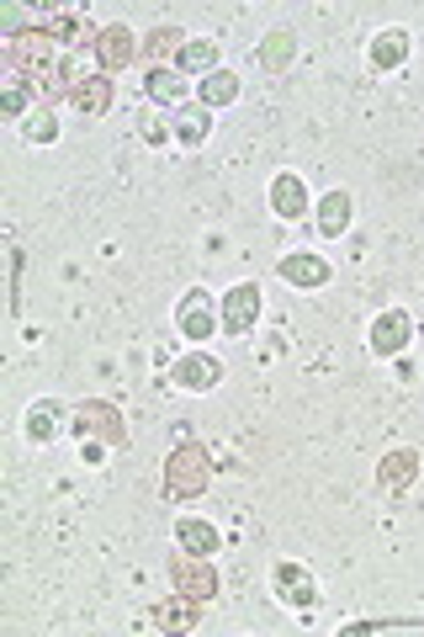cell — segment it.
Listing matches in <instances>:
<instances>
[{
    "label": "cell",
    "mask_w": 424,
    "mask_h": 637,
    "mask_svg": "<svg viewBox=\"0 0 424 637\" xmlns=\"http://www.w3.org/2000/svg\"><path fill=\"white\" fill-rule=\"evenodd\" d=\"M218 59H223V53H218V43H212V38H196V43H186V49H181L175 70H181V74H202V80H208V74H218Z\"/></svg>",
    "instance_id": "obj_25"
},
{
    "label": "cell",
    "mask_w": 424,
    "mask_h": 637,
    "mask_svg": "<svg viewBox=\"0 0 424 637\" xmlns=\"http://www.w3.org/2000/svg\"><path fill=\"white\" fill-rule=\"evenodd\" d=\"M170 133H175L181 149H202L212 133V112L202 101H196V107H175V112H170Z\"/></svg>",
    "instance_id": "obj_16"
},
{
    "label": "cell",
    "mask_w": 424,
    "mask_h": 637,
    "mask_svg": "<svg viewBox=\"0 0 424 637\" xmlns=\"http://www.w3.org/2000/svg\"><path fill=\"white\" fill-rule=\"evenodd\" d=\"M43 32L53 43H91L95 49V32H101V27H91L80 11H43Z\"/></svg>",
    "instance_id": "obj_17"
},
{
    "label": "cell",
    "mask_w": 424,
    "mask_h": 637,
    "mask_svg": "<svg viewBox=\"0 0 424 637\" xmlns=\"http://www.w3.org/2000/svg\"><path fill=\"white\" fill-rule=\"evenodd\" d=\"M91 59L101 64V74H122L133 59H139V38L128 32L122 22H107L101 32H95V49H91Z\"/></svg>",
    "instance_id": "obj_5"
},
{
    "label": "cell",
    "mask_w": 424,
    "mask_h": 637,
    "mask_svg": "<svg viewBox=\"0 0 424 637\" xmlns=\"http://www.w3.org/2000/svg\"><path fill=\"white\" fill-rule=\"evenodd\" d=\"M74 436L80 442H101L107 452H122L128 446V419H122L118 404L85 398V404H74Z\"/></svg>",
    "instance_id": "obj_3"
},
{
    "label": "cell",
    "mask_w": 424,
    "mask_h": 637,
    "mask_svg": "<svg viewBox=\"0 0 424 637\" xmlns=\"http://www.w3.org/2000/svg\"><path fill=\"white\" fill-rule=\"evenodd\" d=\"M345 229H351V192H324V202H319V234L340 240Z\"/></svg>",
    "instance_id": "obj_24"
},
{
    "label": "cell",
    "mask_w": 424,
    "mask_h": 637,
    "mask_svg": "<svg viewBox=\"0 0 424 637\" xmlns=\"http://www.w3.org/2000/svg\"><path fill=\"white\" fill-rule=\"evenodd\" d=\"M366 59H372L377 74L403 70V64H408V32H403V27H382L377 38H372V49H366Z\"/></svg>",
    "instance_id": "obj_15"
},
{
    "label": "cell",
    "mask_w": 424,
    "mask_h": 637,
    "mask_svg": "<svg viewBox=\"0 0 424 637\" xmlns=\"http://www.w3.org/2000/svg\"><path fill=\"white\" fill-rule=\"evenodd\" d=\"M70 101L80 107V118H107L118 107V85H112V74H91L70 91Z\"/></svg>",
    "instance_id": "obj_13"
},
{
    "label": "cell",
    "mask_w": 424,
    "mask_h": 637,
    "mask_svg": "<svg viewBox=\"0 0 424 637\" xmlns=\"http://www.w3.org/2000/svg\"><path fill=\"white\" fill-rule=\"evenodd\" d=\"M271 585H276V600H282V606H292V611H307V606L319 600L313 574H307L303 564H292V558H282V564L271 568Z\"/></svg>",
    "instance_id": "obj_7"
},
{
    "label": "cell",
    "mask_w": 424,
    "mask_h": 637,
    "mask_svg": "<svg viewBox=\"0 0 424 637\" xmlns=\"http://www.w3.org/2000/svg\"><path fill=\"white\" fill-rule=\"evenodd\" d=\"M212 489V457L202 442L175 446L165 457V499H196Z\"/></svg>",
    "instance_id": "obj_2"
},
{
    "label": "cell",
    "mask_w": 424,
    "mask_h": 637,
    "mask_svg": "<svg viewBox=\"0 0 424 637\" xmlns=\"http://www.w3.org/2000/svg\"><path fill=\"white\" fill-rule=\"evenodd\" d=\"M6 64H11V74H22V80H32L38 91H48V80H53V70H59V43L48 38L43 27L17 32L11 49H6Z\"/></svg>",
    "instance_id": "obj_1"
},
{
    "label": "cell",
    "mask_w": 424,
    "mask_h": 637,
    "mask_svg": "<svg viewBox=\"0 0 424 637\" xmlns=\"http://www.w3.org/2000/svg\"><path fill=\"white\" fill-rule=\"evenodd\" d=\"M170 579H175V595H186V600H202L208 606L212 595H218V568H212V558H181V564L170 568Z\"/></svg>",
    "instance_id": "obj_9"
},
{
    "label": "cell",
    "mask_w": 424,
    "mask_h": 637,
    "mask_svg": "<svg viewBox=\"0 0 424 637\" xmlns=\"http://www.w3.org/2000/svg\"><path fill=\"white\" fill-rule=\"evenodd\" d=\"M143 91H149L154 107L175 112V107H186V74H181V70H149V74H143Z\"/></svg>",
    "instance_id": "obj_18"
},
{
    "label": "cell",
    "mask_w": 424,
    "mask_h": 637,
    "mask_svg": "<svg viewBox=\"0 0 424 637\" xmlns=\"http://www.w3.org/2000/svg\"><path fill=\"white\" fill-rule=\"evenodd\" d=\"M366 341H372V351H377V356H398L403 345L414 341V314H403V309H387V314H377V318H372V335H366Z\"/></svg>",
    "instance_id": "obj_11"
},
{
    "label": "cell",
    "mask_w": 424,
    "mask_h": 637,
    "mask_svg": "<svg viewBox=\"0 0 424 637\" xmlns=\"http://www.w3.org/2000/svg\"><path fill=\"white\" fill-rule=\"evenodd\" d=\"M59 419H64V404H59V398H38V404L27 410V442L48 446L59 436Z\"/></svg>",
    "instance_id": "obj_22"
},
{
    "label": "cell",
    "mask_w": 424,
    "mask_h": 637,
    "mask_svg": "<svg viewBox=\"0 0 424 637\" xmlns=\"http://www.w3.org/2000/svg\"><path fill=\"white\" fill-rule=\"evenodd\" d=\"M276 276H282L286 287H303V293H313V287H324V282H330L334 271H330V261H324V255H286L282 266H276Z\"/></svg>",
    "instance_id": "obj_12"
},
{
    "label": "cell",
    "mask_w": 424,
    "mask_h": 637,
    "mask_svg": "<svg viewBox=\"0 0 424 637\" xmlns=\"http://www.w3.org/2000/svg\"><path fill=\"white\" fill-rule=\"evenodd\" d=\"M27 144H53L59 139V118H53V107H32V118L22 123Z\"/></svg>",
    "instance_id": "obj_28"
},
{
    "label": "cell",
    "mask_w": 424,
    "mask_h": 637,
    "mask_svg": "<svg viewBox=\"0 0 424 637\" xmlns=\"http://www.w3.org/2000/svg\"><path fill=\"white\" fill-rule=\"evenodd\" d=\"M175 330L186 341H212V330H223V309H212L208 287H191L181 303H175Z\"/></svg>",
    "instance_id": "obj_4"
},
{
    "label": "cell",
    "mask_w": 424,
    "mask_h": 637,
    "mask_svg": "<svg viewBox=\"0 0 424 637\" xmlns=\"http://www.w3.org/2000/svg\"><path fill=\"white\" fill-rule=\"evenodd\" d=\"M414 478H420V452H414V446H393L377 463V489L393 494V499L414 489Z\"/></svg>",
    "instance_id": "obj_10"
},
{
    "label": "cell",
    "mask_w": 424,
    "mask_h": 637,
    "mask_svg": "<svg viewBox=\"0 0 424 637\" xmlns=\"http://www.w3.org/2000/svg\"><path fill=\"white\" fill-rule=\"evenodd\" d=\"M271 213L286 223H297L307 213V186L297 171H282L276 181H271Z\"/></svg>",
    "instance_id": "obj_14"
},
{
    "label": "cell",
    "mask_w": 424,
    "mask_h": 637,
    "mask_svg": "<svg viewBox=\"0 0 424 637\" xmlns=\"http://www.w3.org/2000/svg\"><path fill=\"white\" fill-rule=\"evenodd\" d=\"M218 309H223V335H250L255 318H260V287L255 282H239V287L223 293Z\"/></svg>",
    "instance_id": "obj_8"
},
{
    "label": "cell",
    "mask_w": 424,
    "mask_h": 637,
    "mask_svg": "<svg viewBox=\"0 0 424 637\" xmlns=\"http://www.w3.org/2000/svg\"><path fill=\"white\" fill-rule=\"evenodd\" d=\"M170 383H175V388H186V393H212L218 383H223V362L208 356V351L175 356V362H170Z\"/></svg>",
    "instance_id": "obj_6"
},
{
    "label": "cell",
    "mask_w": 424,
    "mask_h": 637,
    "mask_svg": "<svg viewBox=\"0 0 424 637\" xmlns=\"http://www.w3.org/2000/svg\"><path fill=\"white\" fill-rule=\"evenodd\" d=\"M196 101L208 107V112H218V107H234L239 101V74L234 70H218L202 80V91H196Z\"/></svg>",
    "instance_id": "obj_26"
},
{
    "label": "cell",
    "mask_w": 424,
    "mask_h": 637,
    "mask_svg": "<svg viewBox=\"0 0 424 637\" xmlns=\"http://www.w3.org/2000/svg\"><path fill=\"white\" fill-rule=\"evenodd\" d=\"M154 627H160V633H196V627H202V600L175 595L165 606H154Z\"/></svg>",
    "instance_id": "obj_19"
},
{
    "label": "cell",
    "mask_w": 424,
    "mask_h": 637,
    "mask_svg": "<svg viewBox=\"0 0 424 637\" xmlns=\"http://www.w3.org/2000/svg\"><path fill=\"white\" fill-rule=\"evenodd\" d=\"M32 80H22V74H6V85H0V112L6 118H17V123H27L32 118Z\"/></svg>",
    "instance_id": "obj_23"
},
{
    "label": "cell",
    "mask_w": 424,
    "mask_h": 637,
    "mask_svg": "<svg viewBox=\"0 0 424 637\" xmlns=\"http://www.w3.org/2000/svg\"><path fill=\"white\" fill-rule=\"evenodd\" d=\"M181 49H186L181 27H154V32H149V43H143V59L165 64V59H181Z\"/></svg>",
    "instance_id": "obj_27"
},
{
    "label": "cell",
    "mask_w": 424,
    "mask_h": 637,
    "mask_svg": "<svg viewBox=\"0 0 424 637\" xmlns=\"http://www.w3.org/2000/svg\"><path fill=\"white\" fill-rule=\"evenodd\" d=\"M175 542H181V553H191V558H212L218 553V526L212 520H196V515H186L181 526H175Z\"/></svg>",
    "instance_id": "obj_21"
},
{
    "label": "cell",
    "mask_w": 424,
    "mask_h": 637,
    "mask_svg": "<svg viewBox=\"0 0 424 637\" xmlns=\"http://www.w3.org/2000/svg\"><path fill=\"white\" fill-rule=\"evenodd\" d=\"M255 64H265V70H286V64H297V32H286V27L265 32V38L255 43Z\"/></svg>",
    "instance_id": "obj_20"
}]
</instances>
